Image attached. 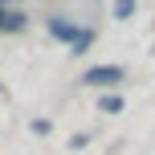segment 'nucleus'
<instances>
[{
	"label": "nucleus",
	"instance_id": "1",
	"mask_svg": "<svg viewBox=\"0 0 155 155\" xmlns=\"http://www.w3.org/2000/svg\"><path fill=\"white\" fill-rule=\"evenodd\" d=\"M118 82H123L118 65H94V70L82 74V86H118Z\"/></svg>",
	"mask_w": 155,
	"mask_h": 155
},
{
	"label": "nucleus",
	"instance_id": "2",
	"mask_svg": "<svg viewBox=\"0 0 155 155\" xmlns=\"http://www.w3.org/2000/svg\"><path fill=\"white\" fill-rule=\"evenodd\" d=\"M45 29L53 33L57 41L74 45V41H78V33H82V25H78V21H70V16H49V21H45Z\"/></svg>",
	"mask_w": 155,
	"mask_h": 155
},
{
	"label": "nucleus",
	"instance_id": "3",
	"mask_svg": "<svg viewBox=\"0 0 155 155\" xmlns=\"http://www.w3.org/2000/svg\"><path fill=\"white\" fill-rule=\"evenodd\" d=\"M0 29H25V12L21 8H8V4H0Z\"/></svg>",
	"mask_w": 155,
	"mask_h": 155
},
{
	"label": "nucleus",
	"instance_id": "4",
	"mask_svg": "<svg viewBox=\"0 0 155 155\" xmlns=\"http://www.w3.org/2000/svg\"><path fill=\"white\" fill-rule=\"evenodd\" d=\"M98 106L106 110V114H118V110H123L127 102H123V94H102V98H98Z\"/></svg>",
	"mask_w": 155,
	"mask_h": 155
},
{
	"label": "nucleus",
	"instance_id": "5",
	"mask_svg": "<svg viewBox=\"0 0 155 155\" xmlns=\"http://www.w3.org/2000/svg\"><path fill=\"white\" fill-rule=\"evenodd\" d=\"M90 41H94V33H90V29H82V33H78V41H74L70 49H74V53H86V49H90Z\"/></svg>",
	"mask_w": 155,
	"mask_h": 155
}]
</instances>
